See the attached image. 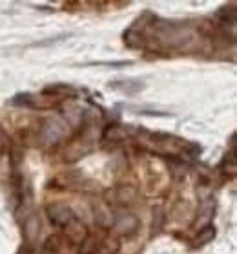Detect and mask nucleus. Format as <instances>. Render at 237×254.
Returning <instances> with one entry per match:
<instances>
[{"instance_id": "nucleus-3", "label": "nucleus", "mask_w": 237, "mask_h": 254, "mask_svg": "<svg viewBox=\"0 0 237 254\" xmlns=\"http://www.w3.org/2000/svg\"><path fill=\"white\" fill-rule=\"evenodd\" d=\"M41 234V221L37 216H29L28 220L24 221V238L28 243H35L37 238Z\"/></svg>"}, {"instance_id": "nucleus-7", "label": "nucleus", "mask_w": 237, "mask_h": 254, "mask_svg": "<svg viewBox=\"0 0 237 254\" xmlns=\"http://www.w3.org/2000/svg\"><path fill=\"white\" fill-rule=\"evenodd\" d=\"M13 104H26V106H33V95L29 93H18L13 97Z\"/></svg>"}, {"instance_id": "nucleus-6", "label": "nucleus", "mask_w": 237, "mask_h": 254, "mask_svg": "<svg viewBox=\"0 0 237 254\" xmlns=\"http://www.w3.org/2000/svg\"><path fill=\"white\" fill-rule=\"evenodd\" d=\"M68 225L73 227V231H66L68 234H70V238L73 240V242H82V240L86 238V229H84L82 223H79L77 220H73L71 223H68Z\"/></svg>"}, {"instance_id": "nucleus-5", "label": "nucleus", "mask_w": 237, "mask_h": 254, "mask_svg": "<svg viewBox=\"0 0 237 254\" xmlns=\"http://www.w3.org/2000/svg\"><path fill=\"white\" fill-rule=\"evenodd\" d=\"M44 93H53V95H77L75 88L68 86V84H53V86H47L44 90Z\"/></svg>"}, {"instance_id": "nucleus-4", "label": "nucleus", "mask_w": 237, "mask_h": 254, "mask_svg": "<svg viewBox=\"0 0 237 254\" xmlns=\"http://www.w3.org/2000/svg\"><path fill=\"white\" fill-rule=\"evenodd\" d=\"M214 238H215V227L214 225L204 227L202 231H199V234H197L195 240H193V247H202V245H206V243L212 242Z\"/></svg>"}, {"instance_id": "nucleus-8", "label": "nucleus", "mask_w": 237, "mask_h": 254, "mask_svg": "<svg viewBox=\"0 0 237 254\" xmlns=\"http://www.w3.org/2000/svg\"><path fill=\"white\" fill-rule=\"evenodd\" d=\"M130 61H121V63H92V66H111V68H122V66H130Z\"/></svg>"}, {"instance_id": "nucleus-2", "label": "nucleus", "mask_w": 237, "mask_h": 254, "mask_svg": "<svg viewBox=\"0 0 237 254\" xmlns=\"http://www.w3.org/2000/svg\"><path fill=\"white\" fill-rule=\"evenodd\" d=\"M108 86L111 88V90H119V92L126 93V95H135L137 92H141L142 88H144V84L141 81H132V79H128V81H113L110 82Z\"/></svg>"}, {"instance_id": "nucleus-1", "label": "nucleus", "mask_w": 237, "mask_h": 254, "mask_svg": "<svg viewBox=\"0 0 237 254\" xmlns=\"http://www.w3.org/2000/svg\"><path fill=\"white\" fill-rule=\"evenodd\" d=\"M46 212L49 216L51 223H55L58 227H66L68 223H71V221L75 220L71 208L68 205H64V203H53V205H49L46 208Z\"/></svg>"}]
</instances>
